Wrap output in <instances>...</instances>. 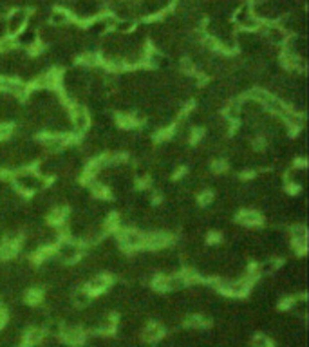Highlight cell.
<instances>
[{"mask_svg": "<svg viewBox=\"0 0 309 347\" xmlns=\"http://www.w3.org/2000/svg\"><path fill=\"white\" fill-rule=\"evenodd\" d=\"M253 282L249 277L242 275L239 278H223L219 277V288L217 291H221L223 295L226 297H232V298H240V297H246L251 288H253Z\"/></svg>", "mask_w": 309, "mask_h": 347, "instance_id": "1", "label": "cell"}, {"mask_svg": "<svg viewBox=\"0 0 309 347\" xmlns=\"http://www.w3.org/2000/svg\"><path fill=\"white\" fill-rule=\"evenodd\" d=\"M29 16H31V9H27V7H15V9H11V13L4 20L5 35L15 38L22 29H25L29 25Z\"/></svg>", "mask_w": 309, "mask_h": 347, "instance_id": "2", "label": "cell"}, {"mask_svg": "<svg viewBox=\"0 0 309 347\" xmlns=\"http://www.w3.org/2000/svg\"><path fill=\"white\" fill-rule=\"evenodd\" d=\"M81 253H83V246L78 241L73 239H62L60 244L55 248V257L64 264H73L76 260H80Z\"/></svg>", "mask_w": 309, "mask_h": 347, "instance_id": "3", "label": "cell"}, {"mask_svg": "<svg viewBox=\"0 0 309 347\" xmlns=\"http://www.w3.org/2000/svg\"><path fill=\"white\" fill-rule=\"evenodd\" d=\"M118 244L120 248L127 250V252H138V250L145 248V232L136 228H127V230H118Z\"/></svg>", "mask_w": 309, "mask_h": 347, "instance_id": "4", "label": "cell"}, {"mask_svg": "<svg viewBox=\"0 0 309 347\" xmlns=\"http://www.w3.org/2000/svg\"><path fill=\"white\" fill-rule=\"evenodd\" d=\"M260 33H262V38L268 42L269 45H273L277 49H282L288 40V33H286L282 27L279 25V22H264V25L260 27Z\"/></svg>", "mask_w": 309, "mask_h": 347, "instance_id": "5", "label": "cell"}, {"mask_svg": "<svg viewBox=\"0 0 309 347\" xmlns=\"http://www.w3.org/2000/svg\"><path fill=\"white\" fill-rule=\"evenodd\" d=\"M62 82V73L58 69H45L44 73L36 76L33 82H31V89H51L56 90L60 87Z\"/></svg>", "mask_w": 309, "mask_h": 347, "instance_id": "6", "label": "cell"}, {"mask_svg": "<svg viewBox=\"0 0 309 347\" xmlns=\"http://www.w3.org/2000/svg\"><path fill=\"white\" fill-rule=\"evenodd\" d=\"M289 235H291V244H293L295 253L304 255L306 250H308V228H306V224L295 223L289 230Z\"/></svg>", "mask_w": 309, "mask_h": 347, "instance_id": "7", "label": "cell"}, {"mask_svg": "<svg viewBox=\"0 0 309 347\" xmlns=\"http://www.w3.org/2000/svg\"><path fill=\"white\" fill-rule=\"evenodd\" d=\"M112 288V277L107 275V273H98L94 277H90L85 284V289L92 295V297H98L101 293L109 291Z\"/></svg>", "mask_w": 309, "mask_h": 347, "instance_id": "8", "label": "cell"}, {"mask_svg": "<svg viewBox=\"0 0 309 347\" xmlns=\"http://www.w3.org/2000/svg\"><path fill=\"white\" fill-rule=\"evenodd\" d=\"M60 338L65 346L80 347L85 342V331L78 326H64L60 328Z\"/></svg>", "mask_w": 309, "mask_h": 347, "instance_id": "9", "label": "cell"}, {"mask_svg": "<svg viewBox=\"0 0 309 347\" xmlns=\"http://www.w3.org/2000/svg\"><path fill=\"white\" fill-rule=\"evenodd\" d=\"M237 221H239V224H242V226L251 230V228H259L260 224H262V221H264V217H262V213H260L259 210L242 208L237 213Z\"/></svg>", "mask_w": 309, "mask_h": 347, "instance_id": "10", "label": "cell"}, {"mask_svg": "<svg viewBox=\"0 0 309 347\" xmlns=\"http://www.w3.org/2000/svg\"><path fill=\"white\" fill-rule=\"evenodd\" d=\"M73 22V15H71L69 11L64 9V7H53V9L47 13V24L51 27H65V25H69Z\"/></svg>", "mask_w": 309, "mask_h": 347, "instance_id": "11", "label": "cell"}, {"mask_svg": "<svg viewBox=\"0 0 309 347\" xmlns=\"http://www.w3.org/2000/svg\"><path fill=\"white\" fill-rule=\"evenodd\" d=\"M141 337H143L145 342L149 344L159 342L161 338L165 337V328L159 322H149L143 328V331H141Z\"/></svg>", "mask_w": 309, "mask_h": 347, "instance_id": "12", "label": "cell"}, {"mask_svg": "<svg viewBox=\"0 0 309 347\" xmlns=\"http://www.w3.org/2000/svg\"><path fill=\"white\" fill-rule=\"evenodd\" d=\"M15 42H16V47H22V49H29V47H33V45L38 42V35H36V29L35 27H25V29H22L18 35L15 36Z\"/></svg>", "mask_w": 309, "mask_h": 347, "instance_id": "13", "label": "cell"}, {"mask_svg": "<svg viewBox=\"0 0 309 347\" xmlns=\"http://www.w3.org/2000/svg\"><path fill=\"white\" fill-rule=\"evenodd\" d=\"M186 288H188V280L181 271L165 275V291H183Z\"/></svg>", "mask_w": 309, "mask_h": 347, "instance_id": "14", "label": "cell"}, {"mask_svg": "<svg viewBox=\"0 0 309 347\" xmlns=\"http://www.w3.org/2000/svg\"><path fill=\"white\" fill-rule=\"evenodd\" d=\"M44 337L45 333L44 329L40 328H31L24 333V337H22V346L20 347H36L40 346L44 342Z\"/></svg>", "mask_w": 309, "mask_h": 347, "instance_id": "15", "label": "cell"}, {"mask_svg": "<svg viewBox=\"0 0 309 347\" xmlns=\"http://www.w3.org/2000/svg\"><path fill=\"white\" fill-rule=\"evenodd\" d=\"M20 243H11V241H0V259L2 260H13L20 253Z\"/></svg>", "mask_w": 309, "mask_h": 347, "instance_id": "16", "label": "cell"}, {"mask_svg": "<svg viewBox=\"0 0 309 347\" xmlns=\"http://www.w3.org/2000/svg\"><path fill=\"white\" fill-rule=\"evenodd\" d=\"M136 29H138V20L132 18V16H127V18H118L114 33H118L121 36H127L130 33H134Z\"/></svg>", "mask_w": 309, "mask_h": 347, "instance_id": "17", "label": "cell"}, {"mask_svg": "<svg viewBox=\"0 0 309 347\" xmlns=\"http://www.w3.org/2000/svg\"><path fill=\"white\" fill-rule=\"evenodd\" d=\"M44 297H45L44 289L38 288V286H31V288L25 289V293H24V300H25V304H29V306H40V304L44 302Z\"/></svg>", "mask_w": 309, "mask_h": 347, "instance_id": "18", "label": "cell"}, {"mask_svg": "<svg viewBox=\"0 0 309 347\" xmlns=\"http://www.w3.org/2000/svg\"><path fill=\"white\" fill-rule=\"evenodd\" d=\"M185 326L190 329H205L210 326V318L205 315H199V313H194V315H188L185 318Z\"/></svg>", "mask_w": 309, "mask_h": 347, "instance_id": "19", "label": "cell"}, {"mask_svg": "<svg viewBox=\"0 0 309 347\" xmlns=\"http://www.w3.org/2000/svg\"><path fill=\"white\" fill-rule=\"evenodd\" d=\"M71 300H73V304H76V306H87V304H90V300H92V295H90L85 288H78V289H75L73 295H71Z\"/></svg>", "mask_w": 309, "mask_h": 347, "instance_id": "20", "label": "cell"}, {"mask_svg": "<svg viewBox=\"0 0 309 347\" xmlns=\"http://www.w3.org/2000/svg\"><path fill=\"white\" fill-rule=\"evenodd\" d=\"M16 82H18V78H15V76L0 75V92H5V94H9L11 90H13V87L16 85Z\"/></svg>", "mask_w": 309, "mask_h": 347, "instance_id": "21", "label": "cell"}, {"mask_svg": "<svg viewBox=\"0 0 309 347\" xmlns=\"http://www.w3.org/2000/svg\"><path fill=\"white\" fill-rule=\"evenodd\" d=\"M13 49H16V42H15V38H13V36L5 35L4 38H0V53L9 55Z\"/></svg>", "mask_w": 309, "mask_h": 347, "instance_id": "22", "label": "cell"}, {"mask_svg": "<svg viewBox=\"0 0 309 347\" xmlns=\"http://www.w3.org/2000/svg\"><path fill=\"white\" fill-rule=\"evenodd\" d=\"M251 347H273V342H271V338L259 333V335H255L251 338Z\"/></svg>", "mask_w": 309, "mask_h": 347, "instance_id": "23", "label": "cell"}, {"mask_svg": "<svg viewBox=\"0 0 309 347\" xmlns=\"http://www.w3.org/2000/svg\"><path fill=\"white\" fill-rule=\"evenodd\" d=\"M13 134H15V127H13V123H4V121H0V141L9 139Z\"/></svg>", "mask_w": 309, "mask_h": 347, "instance_id": "24", "label": "cell"}, {"mask_svg": "<svg viewBox=\"0 0 309 347\" xmlns=\"http://www.w3.org/2000/svg\"><path fill=\"white\" fill-rule=\"evenodd\" d=\"M197 203H199V206H210V204L214 203V192L203 190V192L197 195Z\"/></svg>", "mask_w": 309, "mask_h": 347, "instance_id": "25", "label": "cell"}, {"mask_svg": "<svg viewBox=\"0 0 309 347\" xmlns=\"http://www.w3.org/2000/svg\"><path fill=\"white\" fill-rule=\"evenodd\" d=\"M7 320H9V315H7V309L0 304V331L7 326Z\"/></svg>", "mask_w": 309, "mask_h": 347, "instance_id": "26", "label": "cell"}]
</instances>
